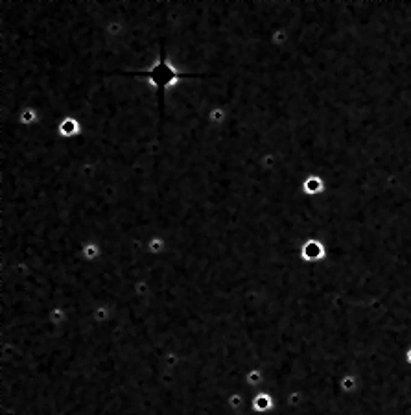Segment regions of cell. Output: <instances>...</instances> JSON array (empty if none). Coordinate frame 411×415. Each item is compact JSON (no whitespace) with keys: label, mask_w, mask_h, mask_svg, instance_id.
<instances>
[{"label":"cell","mask_w":411,"mask_h":415,"mask_svg":"<svg viewBox=\"0 0 411 415\" xmlns=\"http://www.w3.org/2000/svg\"><path fill=\"white\" fill-rule=\"evenodd\" d=\"M57 135L65 140H74L80 139L83 135V124L77 117H72V115H65V117L59 118L57 122Z\"/></svg>","instance_id":"cell-1"},{"label":"cell","mask_w":411,"mask_h":415,"mask_svg":"<svg viewBox=\"0 0 411 415\" xmlns=\"http://www.w3.org/2000/svg\"><path fill=\"white\" fill-rule=\"evenodd\" d=\"M301 192L308 198H317V196L326 192V181L325 177L317 174V172H310L303 181H301Z\"/></svg>","instance_id":"cell-2"},{"label":"cell","mask_w":411,"mask_h":415,"mask_svg":"<svg viewBox=\"0 0 411 415\" xmlns=\"http://www.w3.org/2000/svg\"><path fill=\"white\" fill-rule=\"evenodd\" d=\"M13 113H15V111H13ZM15 117H17V122L21 124V126H24V127L37 126V124L41 122V111H39L37 107H33V105H26V107H23L21 111H17V113H15Z\"/></svg>","instance_id":"cell-3"},{"label":"cell","mask_w":411,"mask_h":415,"mask_svg":"<svg viewBox=\"0 0 411 415\" xmlns=\"http://www.w3.org/2000/svg\"><path fill=\"white\" fill-rule=\"evenodd\" d=\"M207 120L212 126H216V127H220V126H223V124L229 120V111H227V107L225 105H220V104H216V105H212V107L208 109V113H207Z\"/></svg>","instance_id":"cell-4"},{"label":"cell","mask_w":411,"mask_h":415,"mask_svg":"<svg viewBox=\"0 0 411 415\" xmlns=\"http://www.w3.org/2000/svg\"><path fill=\"white\" fill-rule=\"evenodd\" d=\"M323 255H325V248L317 240H308L306 244L303 246V257L308 258V260H316Z\"/></svg>","instance_id":"cell-5"},{"label":"cell","mask_w":411,"mask_h":415,"mask_svg":"<svg viewBox=\"0 0 411 415\" xmlns=\"http://www.w3.org/2000/svg\"><path fill=\"white\" fill-rule=\"evenodd\" d=\"M100 253H102V249H100V246L96 244V242H83L82 246V257L83 260H94V258L100 257Z\"/></svg>","instance_id":"cell-6"},{"label":"cell","mask_w":411,"mask_h":415,"mask_svg":"<svg viewBox=\"0 0 411 415\" xmlns=\"http://www.w3.org/2000/svg\"><path fill=\"white\" fill-rule=\"evenodd\" d=\"M148 249L151 255H159V253H163L164 249V238L161 236H151V240L148 242Z\"/></svg>","instance_id":"cell-7"},{"label":"cell","mask_w":411,"mask_h":415,"mask_svg":"<svg viewBox=\"0 0 411 415\" xmlns=\"http://www.w3.org/2000/svg\"><path fill=\"white\" fill-rule=\"evenodd\" d=\"M65 321V310L63 308H54V310L50 312V323H54V325H61Z\"/></svg>","instance_id":"cell-8"},{"label":"cell","mask_w":411,"mask_h":415,"mask_svg":"<svg viewBox=\"0 0 411 415\" xmlns=\"http://www.w3.org/2000/svg\"><path fill=\"white\" fill-rule=\"evenodd\" d=\"M107 316H109V310L105 307L96 308V312H94V319L96 321H105V319H107Z\"/></svg>","instance_id":"cell-9"}]
</instances>
